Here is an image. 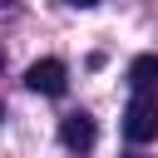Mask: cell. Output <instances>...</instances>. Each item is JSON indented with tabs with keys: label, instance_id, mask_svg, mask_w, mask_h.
<instances>
[{
	"label": "cell",
	"instance_id": "cell-1",
	"mask_svg": "<svg viewBox=\"0 0 158 158\" xmlns=\"http://www.w3.org/2000/svg\"><path fill=\"white\" fill-rule=\"evenodd\" d=\"M123 133H128L133 143H153V138H158V94L138 89V94L128 99V109H123Z\"/></svg>",
	"mask_w": 158,
	"mask_h": 158
},
{
	"label": "cell",
	"instance_id": "cell-7",
	"mask_svg": "<svg viewBox=\"0 0 158 158\" xmlns=\"http://www.w3.org/2000/svg\"><path fill=\"white\" fill-rule=\"evenodd\" d=\"M0 5H5V0H0Z\"/></svg>",
	"mask_w": 158,
	"mask_h": 158
},
{
	"label": "cell",
	"instance_id": "cell-2",
	"mask_svg": "<svg viewBox=\"0 0 158 158\" xmlns=\"http://www.w3.org/2000/svg\"><path fill=\"white\" fill-rule=\"evenodd\" d=\"M25 84L35 89V94H64V64L59 59H35L30 69H25Z\"/></svg>",
	"mask_w": 158,
	"mask_h": 158
},
{
	"label": "cell",
	"instance_id": "cell-3",
	"mask_svg": "<svg viewBox=\"0 0 158 158\" xmlns=\"http://www.w3.org/2000/svg\"><path fill=\"white\" fill-rule=\"evenodd\" d=\"M59 138H64L69 148H79V153H84V148L94 143V118H89V114H69V118L59 123Z\"/></svg>",
	"mask_w": 158,
	"mask_h": 158
},
{
	"label": "cell",
	"instance_id": "cell-5",
	"mask_svg": "<svg viewBox=\"0 0 158 158\" xmlns=\"http://www.w3.org/2000/svg\"><path fill=\"white\" fill-rule=\"evenodd\" d=\"M64 5H74V10H89V5H99V0H64Z\"/></svg>",
	"mask_w": 158,
	"mask_h": 158
},
{
	"label": "cell",
	"instance_id": "cell-4",
	"mask_svg": "<svg viewBox=\"0 0 158 158\" xmlns=\"http://www.w3.org/2000/svg\"><path fill=\"white\" fill-rule=\"evenodd\" d=\"M128 84L133 89H158V54H138L128 64Z\"/></svg>",
	"mask_w": 158,
	"mask_h": 158
},
{
	"label": "cell",
	"instance_id": "cell-6",
	"mask_svg": "<svg viewBox=\"0 0 158 158\" xmlns=\"http://www.w3.org/2000/svg\"><path fill=\"white\" fill-rule=\"evenodd\" d=\"M0 64H5V49H0Z\"/></svg>",
	"mask_w": 158,
	"mask_h": 158
}]
</instances>
